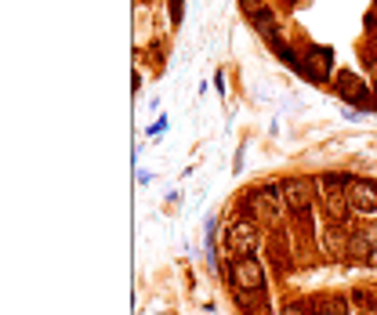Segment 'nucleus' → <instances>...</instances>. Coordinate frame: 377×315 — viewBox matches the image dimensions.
Wrapping results in <instances>:
<instances>
[{"label":"nucleus","instance_id":"nucleus-1","mask_svg":"<svg viewBox=\"0 0 377 315\" xmlns=\"http://www.w3.org/2000/svg\"><path fill=\"white\" fill-rule=\"evenodd\" d=\"M279 207H283V185H276V181H269L265 188H258V193H247L243 196L247 217H250V222H258V225H272Z\"/></svg>","mask_w":377,"mask_h":315},{"label":"nucleus","instance_id":"nucleus-2","mask_svg":"<svg viewBox=\"0 0 377 315\" xmlns=\"http://www.w3.org/2000/svg\"><path fill=\"white\" fill-rule=\"evenodd\" d=\"M229 282L236 290H250V294H265V268L254 254H247V258H232V265L225 268Z\"/></svg>","mask_w":377,"mask_h":315},{"label":"nucleus","instance_id":"nucleus-3","mask_svg":"<svg viewBox=\"0 0 377 315\" xmlns=\"http://www.w3.org/2000/svg\"><path fill=\"white\" fill-rule=\"evenodd\" d=\"M283 203H287V210L298 217L301 225H308L312 222V181L287 178L283 181Z\"/></svg>","mask_w":377,"mask_h":315},{"label":"nucleus","instance_id":"nucleus-4","mask_svg":"<svg viewBox=\"0 0 377 315\" xmlns=\"http://www.w3.org/2000/svg\"><path fill=\"white\" fill-rule=\"evenodd\" d=\"M229 250H232V258H247V254H254L258 243H261V229L258 222H250V217H243V222H236L229 229Z\"/></svg>","mask_w":377,"mask_h":315},{"label":"nucleus","instance_id":"nucleus-5","mask_svg":"<svg viewBox=\"0 0 377 315\" xmlns=\"http://www.w3.org/2000/svg\"><path fill=\"white\" fill-rule=\"evenodd\" d=\"M337 94H341L344 102H352V105L373 109V94H370V87H366L356 73H349V69H341V73H337Z\"/></svg>","mask_w":377,"mask_h":315},{"label":"nucleus","instance_id":"nucleus-6","mask_svg":"<svg viewBox=\"0 0 377 315\" xmlns=\"http://www.w3.org/2000/svg\"><path fill=\"white\" fill-rule=\"evenodd\" d=\"M344 196H349L352 210L373 214V210H377V181H356V178H349V185H344Z\"/></svg>","mask_w":377,"mask_h":315},{"label":"nucleus","instance_id":"nucleus-7","mask_svg":"<svg viewBox=\"0 0 377 315\" xmlns=\"http://www.w3.org/2000/svg\"><path fill=\"white\" fill-rule=\"evenodd\" d=\"M330 62H334V51H330V47H305V76L316 80V84H323Z\"/></svg>","mask_w":377,"mask_h":315},{"label":"nucleus","instance_id":"nucleus-8","mask_svg":"<svg viewBox=\"0 0 377 315\" xmlns=\"http://www.w3.org/2000/svg\"><path fill=\"white\" fill-rule=\"evenodd\" d=\"M344 258H352V261H370L373 258V236L370 232H349V243H344Z\"/></svg>","mask_w":377,"mask_h":315},{"label":"nucleus","instance_id":"nucleus-9","mask_svg":"<svg viewBox=\"0 0 377 315\" xmlns=\"http://www.w3.org/2000/svg\"><path fill=\"white\" fill-rule=\"evenodd\" d=\"M323 210H327V217H330L334 225H344V222H349L352 203H349V196H327L323 200Z\"/></svg>","mask_w":377,"mask_h":315},{"label":"nucleus","instance_id":"nucleus-10","mask_svg":"<svg viewBox=\"0 0 377 315\" xmlns=\"http://www.w3.org/2000/svg\"><path fill=\"white\" fill-rule=\"evenodd\" d=\"M316 185H320L323 200H327V196H344V185H349V174H323V178H316Z\"/></svg>","mask_w":377,"mask_h":315},{"label":"nucleus","instance_id":"nucleus-11","mask_svg":"<svg viewBox=\"0 0 377 315\" xmlns=\"http://www.w3.org/2000/svg\"><path fill=\"white\" fill-rule=\"evenodd\" d=\"M250 22H254V29H258V33H265L269 40H272V37H279V33H276V15H272L269 8H261L258 15H250Z\"/></svg>","mask_w":377,"mask_h":315},{"label":"nucleus","instance_id":"nucleus-12","mask_svg":"<svg viewBox=\"0 0 377 315\" xmlns=\"http://www.w3.org/2000/svg\"><path fill=\"white\" fill-rule=\"evenodd\" d=\"M279 315H308V304H301V301H291V304L283 308Z\"/></svg>","mask_w":377,"mask_h":315},{"label":"nucleus","instance_id":"nucleus-13","mask_svg":"<svg viewBox=\"0 0 377 315\" xmlns=\"http://www.w3.org/2000/svg\"><path fill=\"white\" fill-rule=\"evenodd\" d=\"M366 69H370V80H373V87H377V51L366 55Z\"/></svg>","mask_w":377,"mask_h":315},{"label":"nucleus","instance_id":"nucleus-14","mask_svg":"<svg viewBox=\"0 0 377 315\" xmlns=\"http://www.w3.org/2000/svg\"><path fill=\"white\" fill-rule=\"evenodd\" d=\"M240 8H243L247 15H258V11H261V0H240Z\"/></svg>","mask_w":377,"mask_h":315},{"label":"nucleus","instance_id":"nucleus-15","mask_svg":"<svg viewBox=\"0 0 377 315\" xmlns=\"http://www.w3.org/2000/svg\"><path fill=\"white\" fill-rule=\"evenodd\" d=\"M181 8H185V0H171V22L174 25L181 22Z\"/></svg>","mask_w":377,"mask_h":315},{"label":"nucleus","instance_id":"nucleus-16","mask_svg":"<svg viewBox=\"0 0 377 315\" xmlns=\"http://www.w3.org/2000/svg\"><path fill=\"white\" fill-rule=\"evenodd\" d=\"M352 301H356V304H363V308H370V304H373L366 290H356V294H352Z\"/></svg>","mask_w":377,"mask_h":315},{"label":"nucleus","instance_id":"nucleus-17","mask_svg":"<svg viewBox=\"0 0 377 315\" xmlns=\"http://www.w3.org/2000/svg\"><path fill=\"white\" fill-rule=\"evenodd\" d=\"M164 131H167V120L160 116V120H156V123H152V127H149V134H164Z\"/></svg>","mask_w":377,"mask_h":315},{"label":"nucleus","instance_id":"nucleus-18","mask_svg":"<svg viewBox=\"0 0 377 315\" xmlns=\"http://www.w3.org/2000/svg\"><path fill=\"white\" fill-rule=\"evenodd\" d=\"M366 29H370V33H377V11L366 15Z\"/></svg>","mask_w":377,"mask_h":315},{"label":"nucleus","instance_id":"nucleus-19","mask_svg":"<svg viewBox=\"0 0 377 315\" xmlns=\"http://www.w3.org/2000/svg\"><path fill=\"white\" fill-rule=\"evenodd\" d=\"M312 315H334V311L330 308H320V311H312Z\"/></svg>","mask_w":377,"mask_h":315},{"label":"nucleus","instance_id":"nucleus-20","mask_svg":"<svg viewBox=\"0 0 377 315\" xmlns=\"http://www.w3.org/2000/svg\"><path fill=\"white\" fill-rule=\"evenodd\" d=\"M373 109H377V87H373Z\"/></svg>","mask_w":377,"mask_h":315},{"label":"nucleus","instance_id":"nucleus-21","mask_svg":"<svg viewBox=\"0 0 377 315\" xmlns=\"http://www.w3.org/2000/svg\"><path fill=\"white\" fill-rule=\"evenodd\" d=\"M287 4H298V0H287Z\"/></svg>","mask_w":377,"mask_h":315}]
</instances>
